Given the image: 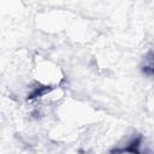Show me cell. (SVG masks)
I'll use <instances>...</instances> for the list:
<instances>
[{"label": "cell", "mask_w": 154, "mask_h": 154, "mask_svg": "<svg viewBox=\"0 0 154 154\" xmlns=\"http://www.w3.org/2000/svg\"><path fill=\"white\" fill-rule=\"evenodd\" d=\"M143 69H144V72L146 73L152 75V72H153V53H152V51H149L146 54V57H144Z\"/></svg>", "instance_id": "277c9868"}, {"label": "cell", "mask_w": 154, "mask_h": 154, "mask_svg": "<svg viewBox=\"0 0 154 154\" xmlns=\"http://www.w3.org/2000/svg\"><path fill=\"white\" fill-rule=\"evenodd\" d=\"M31 77L35 84L42 88L61 85L65 79L61 67L55 61L43 57H37L34 59L31 66Z\"/></svg>", "instance_id": "6da1fadb"}, {"label": "cell", "mask_w": 154, "mask_h": 154, "mask_svg": "<svg viewBox=\"0 0 154 154\" xmlns=\"http://www.w3.org/2000/svg\"><path fill=\"white\" fill-rule=\"evenodd\" d=\"M14 106V101L7 89L0 84V112H10Z\"/></svg>", "instance_id": "7a4b0ae2"}, {"label": "cell", "mask_w": 154, "mask_h": 154, "mask_svg": "<svg viewBox=\"0 0 154 154\" xmlns=\"http://www.w3.org/2000/svg\"><path fill=\"white\" fill-rule=\"evenodd\" d=\"M137 140V138H136ZM136 140L128 142L125 146H119L111 152V154H140L136 148Z\"/></svg>", "instance_id": "3957f363"}]
</instances>
